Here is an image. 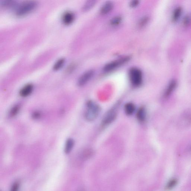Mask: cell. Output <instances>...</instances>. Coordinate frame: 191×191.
<instances>
[{"instance_id": "1", "label": "cell", "mask_w": 191, "mask_h": 191, "mask_svg": "<svg viewBox=\"0 0 191 191\" xmlns=\"http://www.w3.org/2000/svg\"><path fill=\"white\" fill-rule=\"evenodd\" d=\"M100 112V108L98 104L92 101H89L86 104L85 118L88 121L95 120L98 117Z\"/></svg>"}, {"instance_id": "2", "label": "cell", "mask_w": 191, "mask_h": 191, "mask_svg": "<svg viewBox=\"0 0 191 191\" xmlns=\"http://www.w3.org/2000/svg\"><path fill=\"white\" fill-rule=\"evenodd\" d=\"M37 5V2L34 1H27L21 4L16 9V15L23 16L27 15L34 10Z\"/></svg>"}, {"instance_id": "3", "label": "cell", "mask_w": 191, "mask_h": 191, "mask_svg": "<svg viewBox=\"0 0 191 191\" xmlns=\"http://www.w3.org/2000/svg\"><path fill=\"white\" fill-rule=\"evenodd\" d=\"M130 82L135 87L140 86L142 82L143 74L141 71L137 68H132L129 71Z\"/></svg>"}, {"instance_id": "4", "label": "cell", "mask_w": 191, "mask_h": 191, "mask_svg": "<svg viewBox=\"0 0 191 191\" xmlns=\"http://www.w3.org/2000/svg\"><path fill=\"white\" fill-rule=\"evenodd\" d=\"M130 59V56H126L110 62L104 67V69L105 72H108L113 71L118 67L127 63Z\"/></svg>"}, {"instance_id": "5", "label": "cell", "mask_w": 191, "mask_h": 191, "mask_svg": "<svg viewBox=\"0 0 191 191\" xmlns=\"http://www.w3.org/2000/svg\"><path fill=\"white\" fill-rule=\"evenodd\" d=\"M117 108H113L106 113L102 121L103 126H108L114 121L117 118Z\"/></svg>"}, {"instance_id": "6", "label": "cell", "mask_w": 191, "mask_h": 191, "mask_svg": "<svg viewBox=\"0 0 191 191\" xmlns=\"http://www.w3.org/2000/svg\"><path fill=\"white\" fill-rule=\"evenodd\" d=\"M94 74V71L90 70L85 72L78 79L77 84L79 86H84L92 78Z\"/></svg>"}, {"instance_id": "7", "label": "cell", "mask_w": 191, "mask_h": 191, "mask_svg": "<svg viewBox=\"0 0 191 191\" xmlns=\"http://www.w3.org/2000/svg\"><path fill=\"white\" fill-rule=\"evenodd\" d=\"M75 19L74 14L71 12H67L63 15V23L66 25H69L73 22Z\"/></svg>"}, {"instance_id": "8", "label": "cell", "mask_w": 191, "mask_h": 191, "mask_svg": "<svg viewBox=\"0 0 191 191\" xmlns=\"http://www.w3.org/2000/svg\"><path fill=\"white\" fill-rule=\"evenodd\" d=\"M33 86L32 84L25 85L21 90L20 94L21 96L25 97L30 95L33 91Z\"/></svg>"}, {"instance_id": "9", "label": "cell", "mask_w": 191, "mask_h": 191, "mask_svg": "<svg viewBox=\"0 0 191 191\" xmlns=\"http://www.w3.org/2000/svg\"><path fill=\"white\" fill-rule=\"evenodd\" d=\"M146 112L144 107H141L138 109L136 113V117L139 122H144L146 118Z\"/></svg>"}, {"instance_id": "10", "label": "cell", "mask_w": 191, "mask_h": 191, "mask_svg": "<svg viewBox=\"0 0 191 191\" xmlns=\"http://www.w3.org/2000/svg\"><path fill=\"white\" fill-rule=\"evenodd\" d=\"M177 86V82L175 80H173L171 81L169 84L168 86L166 89V91L164 94V96L165 98H167L170 96V95L172 93L173 91L175 90V87Z\"/></svg>"}, {"instance_id": "11", "label": "cell", "mask_w": 191, "mask_h": 191, "mask_svg": "<svg viewBox=\"0 0 191 191\" xmlns=\"http://www.w3.org/2000/svg\"><path fill=\"white\" fill-rule=\"evenodd\" d=\"M124 111L127 115H131L135 113V104L132 103H127L124 106Z\"/></svg>"}, {"instance_id": "12", "label": "cell", "mask_w": 191, "mask_h": 191, "mask_svg": "<svg viewBox=\"0 0 191 191\" xmlns=\"http://www.w3.org/2000/svg\"><path fill=\"white\" fill-rule=\"evenodd\" d=\"M113 3L111 2H106L102 6L100 10V13L102 15H105L108 13L113 10Z\"/></svg>"}, {"instance_id": "13", "label": "cell", "mask_w": 191, "mask_h": 191, "mask_svg": "<svg viewBox=\"0 0 191 191\" xmlns=\"http://www.w3.org/2000/svg\"><path fill=\"white\" fill-rule=\"evenodd\" d=\"M74 145V140L72 139H68L66 143L65 147V152L67 154L70 153Z\"/></svg>"}, {"instance_id": "14", "label": "cell", "mask_w": 191, "mask_h": 191, "mask_svg": "<svg viewBox=\"0 0 191 191\" xmlns=\"http://www.w3.org/2000/svg\"><path fill=\"white\" fill-rule=\"evenodd\" d=\"M182 12V8L180 7H177L174 10L173 13L172 19L174 21H176L180 18Z\"/></svg>"}, {"instance_id": "15", "label": "cell", "mask_w": 191, "mask_h": 191, "mask_svg": "<svg viewBox=\"0 0 191 191\" xmlns=\"http://www.w3.org/2000/svg\"><path fill=\"white\" fill-rule=\"evenodd\" d=\"M65 59L60 58L58 60L54 66V69L55 70H58L60 69L65 63Z\"/></svg>"}, {"instance_id": "16", "label": "cell", "mask_w": 191, "mask_h": 191, "mask_svg": "<svg viewBox=\"0 0 191 191\" xmlns=\"http://www.w3.org/2000/svg\"><path fill=\"white\" fill-rule=\"evenodd\" d=\"M20 110V106L19 105H15L13 107L10 111V116L11 117H14L17 115Z\"/></svg>"}, {"instance_id": "17", "label": "cell", "mask_w": 191, "mask_h": 191, "mask_svg": "<svg viewBox=\"0 0 191 191\" xmlns=\"http://www.w3.org/2000/svg\"><path fill=\"white\" fill-rule=\"evenodd\" d=\"M177 180L176 179H173L169 182L167 185L166 186V188L167 190H170L174 188L176 186L177 183Z\"/></svg>"}, {"instance_id": "18", "label": "cell", "mask_w": 191, "mask_h": 191, "mask_svg": "<svg viewBox=\"0 0 191 191\" xmlns=\"http://www.w3.org/2000/svg\"><path fill=\"white\" fill-rule=\"evenodd\" d=\"M122 21V18L120 16H115L111 21V24L113 25H117Z\"/></svg>"}, {"instance_id": "19", "label": "cell", "mask_w": 191, "mask_h": 191, "mask_svg": "<svg viewBox=\"0 0 191 191\" xmlns=\"http://www.w3.org/2000/svg\"><path fill=\"white\" fill-rule=\"evenodd\" d=\"M95 3V1H88L84 7L83 10L85 11H87L91 8L94 5Z\"/></svg>"}, {"instance_id": "20", "label": "cell", "mask_w": 191, "mask_h": 191, "mask_svg": "<svg viewBox=\"0 0 191 191\" xmlns=\"http://www.w3.org/2000/svg\"><path fill=\"white\" fill-rule=\"evenodd\" d=\"M183 23L185 26H188L191 23V14H188L184 18Z\"/></svg>"}, {"instance_id": "21", "label": "cell", "mask_w": 191, "mask_h": 191, "mask_svg": "<svg viewBox=\"0 0 191 191\" xmlns=\"http://www.w3.org/2000/svg\"><path fill=\"white\" fill-rule=\"evenodd\" d=\"M19 188V183H15L13 185L11 191H18Z\"/></svg>"}, {"instance_id": "22", "label": "cell", "mask_w": 191, "mask_h": 191, "mask_svg": "<svg viewBox=\"0 0 191 191\" xmlns=\"http://www.w3.org/2000/svg\"><path fill=\"white\" fill-rule=\"evenodd\" d=\"M139 4V1H133L130 3V5L131 7H135V6H137Z\"/></svg>"}, {"instance_id": "23", "label": "cell", "mask_w": 191, "mask_h": 191, "mask_svg": "<svg viewBox=\"0 0 191 191\" xmlns=\"http://www.w3.org/2000/svg\"><path fill=\"white\" fill-rule=\"evenodd\" d=\"M40 115H41V114H40V113H38V112H35L33 115V118H39Z\"/></svg>"}, {"instance_id": "24", "label": "cell", "mask_w": 191, "mask_h": 191, "mask_svg": "<svg viewBox=\"0 0 191 191\" xmlns=\"http://www.w3.org/2000/svg\"><path fill=\"white\" fill-rule=\"evenodd\" d=\"M142 21L140 22V25H144V24H146V22L148 21V19H147V18H145L144 19H143Z\"/></svg>"}]
</instances>
